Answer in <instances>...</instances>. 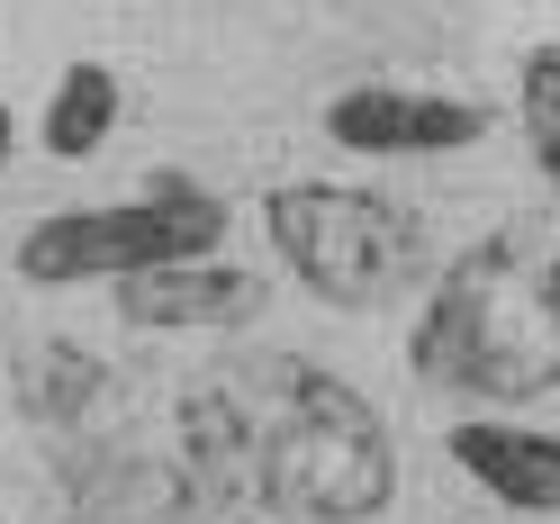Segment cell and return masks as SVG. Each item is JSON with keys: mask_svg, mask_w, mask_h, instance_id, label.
<instances>
[{"mask_svg": "<svg viewBox=\"0 0 560 524\" xmlns=\"http://www.w3.org/2000/svg\"><path fill=\"white\" fill-rule=\"evenodd\" d=\"M182 462L254 498L271 524H371L398 498V443L335 371L244 362L182 398Z\"/></svg>", "mask_w": 560, "mask_h": 524, "instance_id": "6da1fadb", "label": "cell"}, {"mask_svg": "<svg viewBox=\"0 0 560 524\" xmlns=\"http://www.w3.org/2000/svg\"><path fill=\"white\" fill-rule=\"evenodd\" d=\"M416 380L470 407H524L560 389V226H488L416 307Z\"/></svg>", "mask_w": 560, "mask_h": 524, "instance_id": "7a4b0ae2", "label": "cell"}, {"mask_svg": "<svg viewBox=\"0 0 560 524\" xmlns=\"http://www.w3.org/2000/svg\"><path fill=\"white\" fill-rule=\"evenodd\" d=\"M262 226H271V254L307 281V299L343 307V317H371V307H389L425 281V226L389 190L280 182L262 199Z\"/></svg>", "mask_w": 560, "mask_h": 524, "instance_id": "3957f363", "label": "cell"}, {"mask_svg": "<svg viewBox=\"0 0 560 524\" xmlns=\"http://www.w3.org/2000/svg\"><path fill=\"white\" fill-rule=\"evenodd\" d=\"M226 244V199L190 172H154L145 190L100 199V208H55L19 235V281L27 290H82V281H136L163 263H199Z\"/></svg>", "mask_w": 560, "mask_h": 524, "instance_id": "277c9868", "label": "cell"}, {"mask_svg": "<svg viewBox=\"0 0 560 524\" xmlns=\"http://www.w3.org/2000/svg\"><path fill=\"white\" fill-rule=\"evenodd\" d=\"M326 136L343 154H462L488 136L479 100H452V91H407V82H362V91H335L326 100Z\"/></svg>", "mask_w": 560, "mask_h": 524, "instance_id": "5b68a950", "label": "cell"}, {"mask_svg": "<svg viewBox=\"0 0 560 524\" xmlns=\"http://www.w3.org/2000/svg\"><path fill=\"white\" fill-rule=\"evenodd\" d=\"M109 299H118V317L145 326V335H235V326H254L262 307H271V281H262V271H244V263L199 254V263L136 271V281H118Z\"/></svg>", "mask_w": 560, "mask_h": 524, "instance_id": "8992f818", "label": "cell"}, {"mask_svg": "<svg viewBox=\"0 0 560 524\" xmlns=\"http://www.w3.org/2000/svg\"><path fill=\"white\" fill-rule=\"evenodd\" d=\"M82 506L100 524H271L254 498L218 488L190 462H100L82 479Z\"/></svg>", "mask_w": 560, "mask_h": 524, "instance_id": "52a82bcc", "label": "cell"}, {"mask_svg": "<svg viewBox=\"0 0 560 524\" xmlns=\"http://www.w3.org/2000/svg\"><path fill=\"white\" fill-rule=\"evenodd\" d=\"M452 470L479 479V498L515 515H560V434L542 426H452Z\"/></svg>", "mask_w": 560, "mask_h": 524, "instance_id": "ba28073f", "label": "cell"}, {"mask_svg": "<svg viewBox=\"0 0 560 524\" xmlns=\"http://www.w3.org/2000/svg\"><path fill=\"white\" fill-rule=\"evenodd\" d=\"M10 389H19V407L37 416V426H82L91 398L109 389V371H100L73 335H46V343H27L10 362Z\"/></svg>", "mask_w": 560, "mask_h": 524, "instance_id": "9c48e42d", "label": "cell"}, {"mask_svg": "<svg viewBox=\"0 0 560 524\" xmlns=\"http://www.w3.org/2000/svg\"><path fill=\"white\" fill-rule=\"evenodd\" d=\"M118 73L109 63H63V82L46 91V118H37V136H46V154L55 163H82V154H100V136L118 127Z\"/></svg>", "mask_w": 560, "mask_h": 524, "instance_id": "30bf717a", "label": "cell"}, {"mask_svg": "<svg viewBox=\"0 0 560 524\" xmlns=\"http://www.w3.org/2000/svg\"><path fill=\"white\" fill-rule=\"evenodd\" d=\"M515 118H524V145H534V172L560 199V27L542 46H524L515 63Z\"/></svg>", "mask_w": 560, "mask_h": 524, "instance_id": "8fae6325", "label": "cell"}, {"mask_svg": "<svg viewBox=\"0 0 560 524\" xmlns=\"http://www.w3.org/2000/svg\"><path fill=\"white\" fill-rule=\"evenodd\" d=\"M10 154H19V118L0 109V172H10Z\"/></svg>", "mask_w": 560, "mask_h": 524, "instance_id": "7c38bea8", "label": "cell"}]
</instances>
